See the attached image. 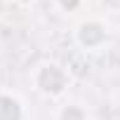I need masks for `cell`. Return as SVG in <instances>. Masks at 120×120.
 <instances>
[{
  "instance_id": "obj_4",
  "label": "cell",
  "mask_w": 120,
  "mask_h": 120,
  "mask_svg": "<svg viewBox=\"0 0 120 120\" xmlns=\"http://www.w3.org/2000/svg\"><path fill=\"white\" fill-rule=\"evenodd\" d=\"M54 120H92L90 111L80 101H64L54 111Z\"/></svg>"
},
{
  "instance_id": "obj_1",
  "label": "cell",
  "mask_w": 120,
  "mask_h": 120,
  "mask_svg": "<svg viewBox=\"0 0 120 120\" xmlns=\"http://www.w3.org/2000/svg\"><path fill=\"white\" fill-rule=\"evenodd\" d=\"M31 82L38 94L47 99H61L71 87V73L59 61H40L31 73Z\"/></svg>"
},
{
  "instance_id": "obj_6",
  "label": "cell",
  "mask_w": 120,
  "mask_h": 120,
  "mask_svg": "<svg viewBox=\"0 0 120 120\" xmlns=\"http://www.w3.org/2000/svg\"><path fill=\"white\" fill-rule=\"evenodd\" d=\"M14 3H17V5H21V7H31L35 0H14Z\"/></svg>"
},
{
  "instance_id": "obj_3",
  "label": "cell",
  "mask_w": 120,
  "mask_h": 120,
  "mask_svg": "<svg viewBox=\"0 0 120 120\" xmlns=\"http://www.w3.org/2000/svg\"><path fill=\"white\" fill-rule=\"evenodd\" d=\"M0 120H26V106L14 92L0 90Z\"/></svg>"
},
{
  "instance_id": "obj_2",
  "label": "cell",
  "mask_w": 120,
  "mask_h": 120,
  "mask_svg": "<svg viewBox=\"0 0 120 120\" xmlns=\"http://www.w3.org/2000/svg\"><path fill=\"white\" fill-rule=\"evenodd\" d=\"M73 42L85 54H92V52L104 49L111 42V24H108V19L106 17H99V14L82 17L73 26Z\"/></svg>"
},
{
  "instance_id": "obj_5",
  "label": "cell",
  "mask_w": 120,
  "mask_h": 120,
  "mask_svg": "<svg viewBox=\"0 0 120 120\" xmlns=\"http://www.w3.org/2000/svg\"><path fill=\"white\" fill-rule=\"evenodd\" d=\"M82 3H85V0H54V5L61 10L64 14H73V12H78V10L82 7Z\"/></svg>"
}]
</instances>
